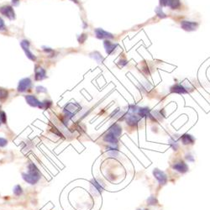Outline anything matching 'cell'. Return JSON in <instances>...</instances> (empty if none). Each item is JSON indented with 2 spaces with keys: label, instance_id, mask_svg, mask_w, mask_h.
I'll list each match as a JSON object with an SVG mask.
<instances>
[{
  "label": "cell",
  "instance_id": "25",
  "mask_svg": "<svg viewBox=\"0 0 210 210\" xmlns=\"http://www.w3.org/2000/svg\"><path fill=\"white\" fill-rule=\"evenodd\" d=\"M0 125H1V122H0Z\"/></svg>",
  "mask_w": 210,
  "mask_h": 210
},
{
  "label": "cell",
  "instance_id": "3",
  "mask_svg": "<svg viewBox=\"0 0 210 210\" xmlns=\"http://www.w3.org/2000/svg\"><path fill=\"white\" fill-rule=\"evenodd\" d=\"M80 109V106L76 103H70L66 105L64 109V113H66V116L68 115V118H72L73 113H75Z\"/></svg>",
  "mask_w": 210,
  "mask_h": 210
},
{
  "label": "cell",
  "instance_id": "12",
  "mask_svg": "<svg viewBox=\"0 0 210 210\" xmlns=\"http://www.w3.org/2000/svg\"><path fill=\"white\" fill-rule=\"evenodd\" d=\"M51 105H52L51 101H47V100H46V101L44 102H40V104L39 106H38V108H40V109H49Z\"/></svg>",
  "mask_w": 210,
  "mask_h": 210
},
{
  "label": "cell",
  "instance_id": "22",
  "mask_svg": "<svg viewBox=\"0 0 210 210\" xmlns=\"http://www.w3.org/2000/svg\"><path fill=\"white\" fill-rule=\"evenodd\" d=\"M169 1L170 0H161V4L163 5V6H167L169 4Z\"/></svg>",
  "mask_w": 210,
  "mask_h": 210
},
{
  "label": "cell",
  "instance_id": "11",
  "mask_svg": "<svg viewBox=\"0 0 210 210\" xmlns=\"http://www.w3.org/2000/svg\"><path fill=\"white\" fill-rule=\"evenodd\" d=\"M171 92H175V93H178V94H185L187 91L185 90V88H183L182 85H175L172 88H171Z\"/></svg>",
  "mask_w": 210,
  "mask_h": 210
},
{
  "label": "cell",
  "instance_id": "4",
  "mask_svg": "<svg viewBox=\"0 0 210 210\" xmlns=\"http://www.w3.org/2000/svg\"><path fill=\"white\" fill-rule=\"evenodd\" d=\"M20 46L22 47L24 51L25 52V55L27 56L28 58L30 59V60H31V61H33V62H35V60H36V57H35V55L33 54L31 51H30V42H29L28 40H22V41L20 42Z\"/></svg>",
  "mask_w": 210,
  "mask_h": 210
},
{
  "label": "cell",
  "instance_id": "15",
  "mask_svg": "<svg viewBox=\"0 0 210 210\" xmlns=\"http://www.w3.org/2000/svg\"><path fill=\"white\" fill-rule=\"evenodd\" d=\"M8 96V93L7 90L4 88H0V100H5Z\"/></svg>",
  "mask_w": 210,
  "mask_h": 210
},
{
  "label": "cell",
  "instance_id": "7",
  "mask_svg": "<svg viewBox=\"0 0 210 210\" xmlns=\"http://www.w3.org/2000/svg\"><path fill=\"white\" fill-rule=\"evenodd\" d=\"M25 99L27 101L28 104L30 105L32 107H38L40 104V101L34 96L32 95H27L25 96Z\"/></svg>",
  "mask_w": 210,
  "mask_h": 210
},
{
  "label": "cell",
  "instance_id": "5",
  "mask_svg": "<svg viewBox=\"0 0 210 210\" xmlns=\"http://www.w3.org/2000/svg\"><path fill=\"white\" fill-rule=\"evenodd\" d=\"M31 86V80L30 78H23L19 82L18 86V92L20 93H24L26 92Z\"/></svg>",
  "mask_w": 210,
  "mask_h": 210
},
{
  "label": "cell",
  "instance_id": "19",
  "mask_svg": "<svg viewBox=\"0 0 210 210\" xmlns=\"http://www.w3.org/2000/svg\"><path fill=\"white\" fill-rule=\"evenodd\" d=\"M8 144V140L4 138H0V147H4Z\"/></svg>",
  "mask_w": 210,
  "mask_h": 210
},
{
  "label": "cell",
  "instance_id": "23",
  "mask_svg": "<svg viewBox=\"0 0 210 210\" xmlns=\"http://www.w3.org/2000/svg\"><path fill=\"white\" fill-rule=\"evenodd\" d=\"M12 4H14V6H18L20 4V0H12Z\"/></svg>",
  "mask_w": 210,
  "mask_h": 210
},
{
  "label": "cell",
  "instance_id": "20",
  "mask_svg": "<svg viewBox=\"0 0 210 210\" xmlns=\"http://www.w3.org/2000/svg\"><path fill=\"white\" fill-rule=\"evenodd\" d=\"M0 30H6L5 24H4V20H3L2 18H0Z\"/></svg>",
  "mask_w": 210,
  "mask_h": 210
},
{
  "label": "cell",
  "instance_id": "14",
  "mask_svg": "<svg viewBox=\"0 0 210 210\" xmlns=\"http://www.w3.org/2000/svg\"><path fill=\"white\" fill-rule=\"evenodd\" d=\"M13 192H14V194L15 196H20L23 193V189H22V187L20 185H16Z\"/></svg>",
  "mask_w": 210,
  "mask_h": 210
},
{
  "label": "cell",
  "instance_id": "1",
  "mask_svg": "<svg viewBox=\"0 0 210 210\" xmlns=\"http://www.w3.org/2000/svg\"><path fill=\"white\" fill-rule=\"evenodd\" d=\"M23 179L30 185H35L41 178L39 169L33 162H30L28 165V173H22Z\"/></svg>",
  "mask_w": 210,
  "mask_h": 210
},
{
  "label": "cell",
  "instance_id": "21",
  "mask_svg": "<svg viewBox=\"0 0 210 210\" xmlns=\"http://www.w3.org/2000/svg\"><path fill=\"white\" fill-rule=\"evenodd\" d=\"M86 38H87L86 35H81V37H79V38H78V40H79V42L80 43H83L84 42V40H86Z\"/></svg>",
  "mask_w": 210,
  "mask_h": 210
},
{
  "label": "cell",
  "instance_id": "17",
  "mask_svg": "<svg viewBox=\"0 0 210 210\" xmlns=\"http://www.w3.org/2000/svg\"><path fill=\"white\" fill-rule=\"evenodd\" d=\"M183 140L185 144H187V143H189V142H192V140H192V138L190 135H183Z\"/></svg>",
  "mask_w": 210,
  "mask_h": 210
},
{
  "label": "cell",
  "instance_id": "16",
  "mask_svg": "<svg viewBox=\"0 0 210 210\" xmlns=\"http://www.w3.org/2000/svg\"><path fill=\"white\" fill-rule=\"evenodd\" d=\"M6 121H7V116L4 113V111H1L0 110V122L3 123V124H6Z\"/></svg>",
  "mask_w": 210,
  "mask_h": 210
},
{
  "label": "cell",
  "instance_id": "9",
  "mask_svg": "<svg viewBox=\"0 0 210 210\" xmlns=\"http://www.w3.org/2000/svg\"><path fill=\"white\" fill-rule=\"evenodd\" d=\"M95 32H96L97 38H101V39H103V38H113V35L108 32L103 30L102 29H97Z\"/></svg>",
  "mask_w": 210,
  "mask_h": 210
},
{
  "label": "cell",
  "instance_id": "8",
  "mask_svg": "<svg viewBox=\"0 0 210 210\" xmlns=\"http://www.w3.org/2000/svg\"><path fill=\"white\" fill-rule=\"evenodd\" d=\"M198 26V24L193 22H187V21H183L182 22V27L186 30H193Z\"/></svg>",
  "mask_w": 210,
  "mask_h": 210
},
{
  "label": "cell",
  "instance_id": "24",
  "mask_svg": "<svg viewBox=\"0 0 210 210\" xmlns=\"http://www.w3.org/2000/svg\"><path fill=\"white\" fill-rule=\"evenodd\" d=\"M43 48H45L44 50L46 51H48V52H51V51H52V50H51V48H46V47H43Z\"/></svg>",
  "mask_w": 210,
  "mask_h": 210
},
{
  "label": "cell",
  "instance_id": "13",
  "mask_svg": "<svg viewBox=\"0 0 210 210\" xmlns=\"http://www.w3.org/2000/svg\"><path fill=\"white\" fill-rule=\"evenodd\" d=\"M168 5H169L171 8H174V9H175V8H179L181 4H180V1H179V0H170Z\"/></svg>",
  "mask_w": 210,
  "mask_h": 210
},
{
  "label": "cell",
  "instance_id": "10",
  "mask_svg": "<svg viewBox=\"0 0 210 210\" xmlns=\"http://www.w3.org/2000/svg\"><path fill=\"white\" fill-rule=\"evenodd\" d=\"M104 46L105 48H106V51H107V52H108V53H111V52L114 50V48H115V46H116V45L110 43V41H109V40H105Z\"/></svg>",
  "mask_w": 210,
  "mask_h": 210
},
{
  "label": "cell",
  "instance_id": "2",
  "mask_svg": "<svg viewBox=\"0 0 210 210\" xmlns=\"http://www.w3.org/2000/svg\"><path fill=\"white\" fill-rule=\"evenodd\" d=\"M0 13L5 17H7L9 20H13L15 19V13H14V10L11 6L4 5V6L0 7Z\"/></svg>",
  "mask_w": 210,
  "mask_h": 210
},
{
  "label": "cell",
  "instance_id": "18",
  "mask_svg": "<svg viewBox=\"0 0 210 210\" xmlns=\"http://www.w3.org/2000/svg\"><path fill=\"white\" fill-rule=\"evenodd\" d=\"M36 91L38 92V93H46V88H44V87H41V86H38V87H36Z\"/></svg>",
  "mask_w": 210,
  "mask_h": 210
},
{
  "label": "cell",
  "instance_id": "6",
  "mask_svg": "<svg viewBox=\"0 0 210 210\" xmlns=\"http://www.w3.org/2000/svg\"><path fill=\"white\" fill-rule=\"evenodd\" d=\"M35 78L36 81H40L44 78H46V70L43 69L41 66H36L35 69Z\"/></svg>",
  "mask_w": 210,
  "mask_h": 210
}]
</instances>
